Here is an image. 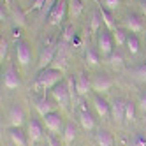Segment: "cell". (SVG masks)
I'll use <instances>...</instances> for the list:
<instances>
[{
  "label": "cell",
  "instance_id": "cell-1",
  "mask_svg": "<svg viewBox=\"0 0 146 146\" xmlns=\"http://www.w3.org/2000/svg\"><path fill=\"white\" fill-rule=\"evenodd\" d=\"M60 81H64L62 69L48 67V69H44V70H39V72H37L35 88H37V90H53Z\"/></svg>",
  "mask_w": 146,
  "mask_h": 146
},
{
  "label": "cell",
  "instance_id": "cell-2",
  "mask_svg": "<svg viewBox=\"0 0 146 146\" xmlns=\"http://www.w3.org/2000/svg\"><path fill=\"white\" fill-rule=\"evenodd\" d=\"M97 49L100 56H111V53L114 51V37L113 32L108 28H100V32L97 35Z\"/></svg>",
  "mask_w": 146,
  "mask_h": 146
},
{
  "label": "cell",
  "instance_id": "cell-3",
  "mask_svg": "<svg viewBox=\"0 0 146 146\" xmlns=\"http://www.w3.org/2000/svg\"><path fill=\"white\" fill-rule=\"evenodd\" d=\"M51 97H53V100L58 104V106L62 108H69V104H70V92H69V85H67V81H60L58 85L51 90Z\"/></svg>",
  "mask_w": 146,
  "mask_h": 146
},
{
  "label": "cell",
  "instance_id": "cell-4",
  "mask_svg": "<svg viewBox=\"0 0 146 146\" xmlns=\"http://www.w3.org/2000/svg\"><path fill=\"white\" fill-rule=\"evenodd\" d=\"M42 121L46 125V129L51 132V134H64V129H65V125H64V118H62V114L53 111V113H49L46 114V116H42Z\"/></svg>",
  "mask_w": 146,
  "mask_h": 146
},
{
  "label": "cell",
  "instance_id": "cell-5",
  "mask_svg": "<svg viewBox=\"0 0 146 146\" xmlns=\"http://www.w3.org/2000/svg\"><path fill=\"white\" fill-rule=\"evenodd\" d=\"M67 14H69V2L67 0H58L56 5L53 7V11H51V14H49V23L58 27V25L64 23Z\"/></svg>",
  "mask_w": 146,
  "mask_h": 146
},
{
  "label": "cell",
  "instance_id": "cell-6",
  "mask_svg": "<svg viewBox=\"0 0 146 146\" xmlns=\"http://www.w3.org/2000/svg\"><path fill=\"white\" fill-rule=\"evenodd\" d=\"M25 111L21 106H18V104H14V106H11V109H9L7 113V121H9V127L11 129H21V125L25 123Z\"/></svg>",
  "mask_w": 146,
  "mask_h": 146
},
{
  "label": "cell",
  "instance_id": "cell-7",
  "mask_svg": "<svg viewBox=\"0 0 146 146\" xmlns=\"http://www.w3.org/2000/svg\"><path fill=\"white\" fill-rule=\"evenodd\" d=\"M16 55H18V62L21 65H28L30 62H32V48H30V44L27 42V40H23V39H19V40H16Z\"/></svg>",
  "mask_w": 146,
  "mask_h": 146
},
{
  "label": "cell",
  "instance_id": "cell-8",
  "mask_svg": "<svg viewBox=\"0 0 146 146\" xmlns=\"http://www.w3.org/2000/svg\"><path fill=\"white\" fill-rule=\"evenodd\" d=\"M55 56H56V46H55V44H48V46L42 49V53H40L37 69H39V70H44V69L51 67V64L55 62Z\"/></svg>",
  "mask_w": 146,
  "mask_h": 146
},
{
  "label": "cell",
  "instance_id": "cell-9",
  "mask_svg": "<svg viewBox=\"0 0 146 146\" xmlns=\"http://www.w3.org/2000/svg\"><path fill=\"white\" fill-rule=\"evenodd\" d=\"M111 86H113V79H111V76L106 74V72H99V74H95L93 79H92V88L97 93L108 92Z\"/></svg>",
  "mask_w": 146,
  "mask_h": 146
},
{
  "label": "cell",
  "instance_id": "cell-10",
  "mask_svg": "<svg viewBox=\"0 0 146 146\" xmlns=\"http://www.w3.org/2000/svg\"><path fill=\"white\" fill-rule=\"evenodd\" d=\"M123 27H125V30H129V32L137 34V32H143L144 23H143V18L139 14L129 13L127 16H125V19H123Z\"/></svg>",
  "mask_w": 146,
  "mask_h": 146
},
{
  "label": "cell",
  "instance_id": "cell-11",
  "mask_svg": "<svg viewBox=\"0 0 146 146\" xmlns=\"http://www.w3.org/2000/svg\"><path fill=\"white\" fill-rule=\"evenodd\" d=\"M27 135H28V141L30 144H35L37 141L42 139V135H44V129H42V125H40L39 120L32 118L28 121V130H27Z\"/></svg>",
  "mask_w": 146,
  "mask_h": 146
},
{
  "label": "cell",
  "instance_id": "cell-12",
  "mask_svg": "<svg viewBox=\"0 0 146 146\" xmlns=\"http://www.w3.org/2000/svg\"><path fill=\"white\" fill-rule=\"evenodd\" d=\"M21 85V79H19V74L16 72V67L11 64L7 67V70L4 72V86L9 90H14Z\"/></svg>",
  "mask_w": 146,
  "mask_h": 146
},
{
  "label": "cell",
  "instance_id": "cell-13",
  "mask_svg": "<svg viewBox=\"0 0 146 146\" xmlns=\"http://www.w3.org/2000/svg\"><path fill=\"white\" fill-rule=\"evenodd\" d=\"M76 90H78V95H81V97L88 95V93L93 90L92 88V79L88 78L86 72H79L76 76Z\"/></svg>",
  "mask_w": 146,
  "mask_h": 146
},
{
  "label": "cell",
  "instance_id": "cell-14",
  "mask_svg": "<svg viewBox=\"0 0 146 146\" xmlns=\"http://www.w3.org/2000/svg\"><path fill=\"white\" fill-rule=\"evenodd\" d=\"M34 104H35V109L40 116H46V114L53 113L55 111V104L51 102V99H48L46 95H39L34 99Z\"/></svg>",
  "mask_w": 146,
  "mask_h": 146
},
{
  "label": "cell",
  "instance_id": "cell-15",
  "mask_svg": "<svg viewBox=\"0 0 146 146\" xmlns=\"http://www.w3.org/2000/svg\"><path fill=\"white\" fill-rule=\"evenodd\" d=\"M125 106H127V100H123L121 97H116L111 102V116L116 121L125 120Z\"/></svg>",
  "mask_w": 146,
  "mask_h": 146
},
{
  "label": "cell",
  "instance_id": "cell-16",
  "mask_svg": "<svg viewBox=\"0 0 146 146\" xmlns=\"http://www.w3.org/2000/svg\"><path fill=\"white\" fill-rule=\"evenodd\" d=\"M93 108H95V111H97V114L100 118H108L111 114V104L102 95H95V97H93Z\"/></svg>",
  "mask_w": 146,
  "mask_h": 146
},
{
  "label": "cell",
  "instance_id": "cell-17",
  "mask_svg": "<svg viewBox=\"0 0 146 146\" xmlns=\"http://www.w3.org/2000/svg\"><path fill=\"white\" fill-rule=\"evenodd\" d=\"M79 121H81V127L85 130L95 129V118H93V114L88 111L86 106H81V109H79Z\"/></svg>",
  "mask_w": 146,
  "mask_h": 146
},
{
  "label": "cell",
  "instance_id": "cell-18",
  "mask_svg": "<svg viewBox=\"0 0 146 146\" xmlns=\"http://www.w3.org/2000/svg\"><path fill=\"white\" fill-rule=\"evenodd\" d=\"M9 139H11L13 146H28V135L21 129H11L9 130Z\"/></svg>",
  "mask_w": 146,
  "mask_h": 146
},
{
  "label": "cell",
  "instance_id": "cell-19",
  "mask_svg": "<svg viewBox=\"0 0 146 146\" xmlns=\"http://www.w3.org/2000/svg\"><path fill=\"white\" fill-rule=\"evenodd\" d=\"M99 11H100V16H102V23H104V27L113 32V30L116 28V23H114V16H113V11H109L108 7H102V5H100Z\"/></svg>",
  "mask_w": 146,
  "mask_h": 146
},
{
  "label": "cell",
  "instance_id": "cell-20",
  "mask_svg": "<svg viewBox=\"0 0 146 146\" xmlns=\"http://www.w3.org/2000/svg\"><path fill=\"white\" fill-rule=\"evenodd\" d=\"M83 13V0H69V18L78 19Z\"/></svg>",
  "mask_w": 146,
  "mask_h": 146
},
{
  "label": "cell",
  "instance_id": "cell-21",
  "mask_svg": "<svg viewBox=\"0 0 146 146\" xmlns=\"http://www.w3.org/2000/svg\"><path fill=\"white\" fill-rule=\"evenodd\" d=\"M95 141L99 146H114V139L108 130H99L95 134Z\"/></svg>",
  "mask_w": 146,
  "mask_h": 146
},
{
  "label": "cell",
  "instance_id": "cell-22",
  "mask_svg": "<svg viewBox=\"0 0 146 146\" xmlns=\"http://www.w3.org/2000/svg\"><path fill=\"white\" fill-rule=\"evenodd\" d=\"M85 58H86V62L90 65H97V64H100V53H99V49L97 48H93V46H88L86 48V53H85Z\"/></svg>",
  "mask_w": 146,
  "mask_h": 146
},
{
  "label": "cell",
  "instance_id": "cell-23",
  "mask_svg": "<svg viewBox=\"0 0 146 146\" xmlns=\"http://www.w3.org/2000/svg\"><path fill=\"white\" fill-rule=\"evenodd\" d=\"M125 46H127V49L130 51L132 55L139 53V39L135 34H129L127 35V42H125Z\"/></svg>",
  "mask_w": 146,
  "mask_h": 146
},
{
  "label": "cell",
  "instance_id": "cell-24",
  "mask_svg": "<svg viewBox=\"0 0 146 146\" xmlns=\"http://www.w3.org/2000/svg\"><path fill=\"white\" fill-rule=\"evenodd\" d=\"M102 28V16H100V11H95L92 14V25H90V30L92 34H99Z\"/></svg>",
  "mask_w": 146,
  "mask_h": 146
},
{
  "label": "cell",
  "instance_id": "cell-25",
  "mask_svg": "<svg viewBox=\"0 0 146 146\" xmlns=\"http://www.w3.org/2000/svg\"><path fill=\"white\" fill-rule=\"evenodd\" d=\"M74 139H76V127H74V123H67L64 129V143L70 144Z\"/></svg>",
  "mask_w": 146,
  "mask_h": 146
},
{
  "label": "cell",
  "instance_id": "cell-26",
  "mask_svg": "<svg viewBox=\"0 0 146 146\" xmlns=\"http://www.w3.org/2000/svg\"><path fill=\"white\" fill-rule=\"evenodd\" d=\"M127 35L129 34H125V30L123 28H114L113 30V37H114V42H116V46H123L125 42H127Z\"/></svg>",
  "mask_w": 146,
  "mask_h": 146
},
{
  "label": "cell",
  "instance_id": "cell-27",
  "mask_svg": "<svg viewBox=\"0 0 146 146\" xmlns=\"http://www.w3.org/2000/svg\"><path fill=\"white\" fill-rule=\"evenodd\" d=\"M56 2H58V0H46L44 7L40 9V19L49 18V14H51V11H53V7L56 5Z\"/></svg>",
  "mask_w": 146,
  "mask_h": 146
},
{
  "label": "cell",
  "instance_id": "cell-28",
  "mask_svg": "<svg viewBox=\"0 0 146 146\" xmlns=\"http://www.w3.org/2000/svg\"><path fill=\"white\" fill-rule=\"evenodd\" d=\"M74 39H76V30L72 25H67L64 28V35H62V40L64 42H74Z\"/></svg>",
  "mask_w": 146,
  "mask_h": 146
},
{
  "label": "cell",
  "instance_id": "cell-29",
  "mask_svg": "<svg viewBox=\"0 0 146 146\" xmlns=\"http://www.w3.org/2000/svg\"><path fill=\"white\" fill-rule=\"evenodd\" d=\"M125 120L127 121L135 120V104L132 100H127V106H125Z\"/></svg>",
  "mask_w": 146,
  "mask_h": 146
},
{
  "label": "cell",
  "instance_id": "cell-30",
  "mask_svg": "<svg viewBox=\"0 0 146 146\" xmlns=\"http://www.w3.org/2000/svg\"><path fill=\"white\" fill-rule=\"evenodd\" d=\"M7 48H9L7 40L4 37H0V62L5 60V56H7Z\"/></svg>",
  "mask_w": 146,
  "mask_h": 146
},
{
  "label": "cell",
  "instance_id": "cell-31",
  "mask_svg": "<svg viewBox=\"0 0 146 146\" xmlns=\"http://www.w3.org/2000/svg\"><path fill=\"white\" fill-rule=\"evenodd\" d=\"M108 62H111V64H114V65L121 64V62H123V55L120 53V51H113L111 56H108Z\"/></svg>",
  "mask_w": 146,
  "mask_h": 146
},
{
  "label": "cell",
  "instance_id": "cell-32",
  "mask_svg": "<svg viewBox=\"0 0 146 146\" xmlns=\"http://www.w3.org/2000/svg\"><path fill=\"white\" fill-rule=\"evenodd\" d=\"M102 4H104V7H108L109 11H114V9L120 7L121 0H102Z\"/></svg>",
  "mask_w": 146,
  "mask_h": 146
},
{
  "label": "cell",
  "instance_id": "cell-33",
  "mask_svg": "<svg viewBox=\"0 0 146 146\" xmlns=\"http://www.w3.org/2000/svg\"><path fill=\"white\" fill-rule=\"evenodd\" d=\"M44 4H46V0H32L30 11H39V13H40V9L44 7Z\"/></svg>",
  "mask_w": 146,
  "mask_h": 146
},
{
  "label": "cell",
  "instance_id": "cell-34",
  "mask_svg": "<svg viewBox=\"0 0 146 146\" xmlns=\"http://www.w3.org/2000/svg\"><path fill=\"white\" fill-rule=\"evenodd\" d=\"M132 144H134V146H146V137H144V135H141V134H137V135L134 137Z\"/></svg>",
  "mask_w": 146,
  "mask_h": 146
},
{
  "label": "cell",
  "instance_id": "cell-35",
  "mask_svg": "<svg viewBox=\"0 0 146 146\" xmlns=\"http://www.w3.org/2000/svg\"><path fill=\"white\" fill-rule=\"evenodd\" d=\"M139 108L143 109V113H146V90L139 93Z\"/></svg>",
  "mask_w": 146,
  "mask_h": 146
},
{
  "label": "cell",
  "instance_id": "cell-36",
  "mask_svg": "<svg viewBox=\"0 0 146 146\" xmlns=\"http://www.w3.org/2000/svg\"><path fill=\"white\" fill-rule=\"evenodd\" d=\"M48 143H49V146H60V143L53 137V135H49V139H48Z\"/></svg>",
  "mask_w": 146,
  "mask_h": 146
},
{
  "label": "cell",
  "instance_id": "cell-37",
  "mask_svg": "<svg viewBox=\"0 0 146 146\" xmlns=\"http://www.w3.org/2000/svg\"><path fill=\"white\" fill-rule=\"evenodd\" d=\"M141 11H143V14L146 16V0H141Z\"/></svg>",
  "mask_w": 146,
  "mask_h": 146
},
{
  "label": "cell",
  "instance_id": "cell-38",
  "mask_svg": "<svg viewBox=\"0 0 146 146\" xmlns=\"http://www.w3.org/2000/svg\"><path fill=\"white\" fill-rule=\"evenodd\" d=\"M9 2H11V0H5V4H9Z\"/></svg>",
  "mask_w": 146,
  "mask_h": 146
}]
</instances>
